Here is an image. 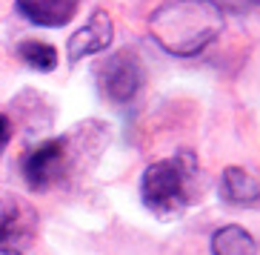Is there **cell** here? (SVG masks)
Masks as SVG:
<instances>
[{
    "instance_id": "6da1fadb",
    "label": "cell",
    "mask_w": 260,
    "mask_h": 255,
    "mask_svg": "<svg viewBox=\"0 0 260 255\" xmlns=\"http://www.w3.org/2000/svg\"><path fill=\"white\" fill-rule=\"evenodd\" d=\"M149 32L169 54L191 58L223 32V12L214 0H166L149 17Z\"/></svg>"
},
{
    "instance_id": "7a4b0ae2",
    "label": "cell",
    "mask_w": 260,
    "mask_h": 255,
    "mask_svg": "<svg viewBox=\"0 0 260 255\" xmlns=\"http://www.w3.org/2000/svg\"><path fill=\"white\" fill-rule=\"evenodd\" d=\"M194 161L189 155L157 161L143 172V204L157 218H177L191 201Z\"/></svg>"
},
{
    "instance_id": "3957f363",
    "label": "cell",
    "mask_w": 260,
    "mask_h": 255,
    "mask_svg": "<svg viewBox=\"0 0 260 255\" xmlns=\"http://www.w3.org/2000/svg\"><path fill=\"white\" fill-rule=\"evenodd\" d=\"M35 226V212L20 198L0 189V255H26Z\"/></svg>"
},
{
    "instance_id": "277c9868",
    "label": "cell",
    "mask_w": 260,
    "mask_h": 255,
    "mask_svg": "<svg viewBox=\"0 0 260 255\" xmlns=\"http://www.w3.org/2000/svg\"><path fill=\"white\" fill-rule=\"evenodd\" d=\"M98 83L103 89L109 101L115 103H126L138 95L140 83H143V69H140V61L129 52H117L112 54L103 69L98 72Z\"/></svg>"
},
{
    "instance_id": "5b68a950",
    "label": "cell",
    "mask_w": 260,
    "mask_h": 255,
    "mask_svg": "<svg viewBox=\"0 0 260 255\" xmlns=\"http://www.w3.org/2000/svg\"><path fill=\"white\" fill-rule=\"evenodd\" d=\"M63 161H66V144L57 138L46 140L23 161V178L29 181L31 189H46L57 181Z\"/></svg>"
},
{
    "instance_id": "8992f818",
    "label": "cell",
    "mask_w": 260,
    "mask_h": 255,
    "mask_svg": "<svg viewBox=\"0 0 260 255\" xmlns=\"http://www.w3.org/2000/svg\"><path fill=\"white\" fill-rule=\"evenodd\" d=\"M112 43V20L106 12H94L86 20L83 29H77L66 43V58L69 63H80L83 58H92L98 52H106V46Z\"/></svg>"
},
{
    "instance_id": "52a82bcc",
    "label": "cell",
    "mask_w": 260,
    "mask_h": 255,
    "mask_svg": "<svg viewBox=\"0 0 260 255\" xmlns=\"http://www.w3.org/2000/svg\"><path fill=\"white\" fill-rule=\"evenodd\" d=\"M77 9L80 0H17V12L38 26H66Z\"/></svg>"
},
{
    "instance_id": "ba28073f",
    "label": "cell",
    "mask_w": 260,
    "mask_h": 255,
    "mask_svg": "<svg viewBox=\"0 0 260 255\" xmlns=\"http://www.w3.org/2000/svg\"><path fill=\"white\" fill-rule=\"evenodd\" d=\"M220 198L235 207H254L260 201V184L240 166H229L220 178Z\"/></svg>"
},
{
    "instance_id": "9c48e42d",
    "label": "cell",
    "mask_w": 260,
    "mask_h": 255,
    "mask_svg": "<svg viewBox=\"0 0 260 255\" xmlns=\"http://www.w3.org/2000/svg\"><path fill=\"white\" fill-rule=\"evenodd\" d=\"M212 252L214 255H257V241L243 226L229 224V226H220L212 235Z\"/></svg>"
},
{
    "instance_id": "30bf717a",
    "label": "cell",
    "mask_w": 260,
    "mask_h": 255,
    "mask_svg": "<svg viewBox=\"0 0 260 255\" xmlns=\"http://www.w3.org/2000/svg\"><path fill=\"white\" fill-rule=\"evenodd\" d=\"M20 58H23L26 66L40 72H52L57 66V49L49 46V43H40V40H26L20 46Z\"/></svg>"
},
{
    "instance_id": "8fae6325",
    "label": "cell",
    "mask_w": 260,
    "mask_h": 255,
    "mask_svg": "<svg viewBox=\"0 0 260 255\" xmlns=\"http://www.w3.org/2000/svg\"><path fill=\"white\" fill-rule=\"evenodd\" d=\"M9 144V118L0 115V149Z\"/></svg>"
},
{
    "instance_id": "7c38bea8",
    "label": "cell",
    "mask_w": 260,
    "mask_h": 255,
    "mask_svg": "<svg viewBox=\"0 0 260 255\" xmlns=\"http://www.w3.org/2000/svg\"><path fill=\"white\" fill-rule=\"evenodd\" d=\"M254 3H260V0H254Z\"/></svg>"
}]
</instances>
